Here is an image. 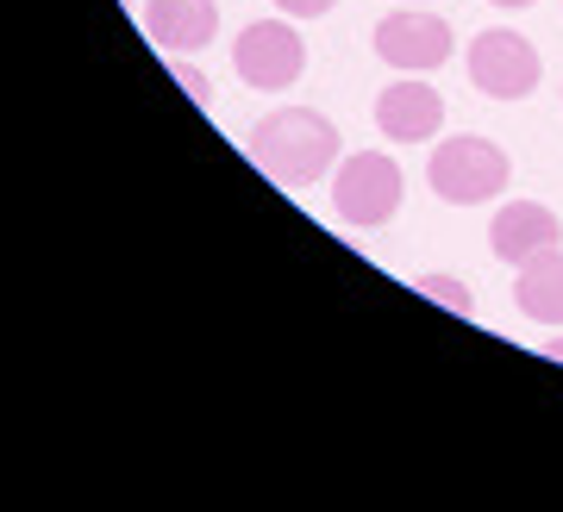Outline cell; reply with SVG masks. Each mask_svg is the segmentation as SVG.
Instances as JSON below:
<instances>
[{"label": "cell", "mask_w": 563, "mask_h": 512, "mask_svg": "<svg viewBox=\"0 0 563 512\" xmlns=\"http://www.w3.org/2000/svg\"><path fill=\"white\" fill-rule=\"evenodd\" d=\"M407 7H426V0H407Z\"/></svg>", "instance_id": "obj_16"}, {"label": "cell", "mask_w": 563, "mask_h": 512, "mask_svg": "<svg viewBox=\"0 0 563 512\" xmlns=\"http://www.w3.org/2000/svg\"><path fill=\"white\" fill-rule=\"evenodd\" d=\"M444 125V100L426 81H395L376 94V132L395 144H432Z\"/></svg>", "instance_id": "obj_9"}, {"label": "cell", "mask_w": 563, "mask_h": 512, "mask_svg": "<svg viewBox=\"0 0 563 512\" xmlns=\"http://www.w3.org/2000/svg\"><path fill=\"white\" fill-rule=\"evenodd\" d=\"M514 307L539 325H563V244L539 251L532 263H520L514 276Z\"/></svg>", "instance_id": "obj_10"}, {"label": "cell", "mask_w": 563, "mask_h": 512, "mask_svg": "<svg viewBox=\"0 0 563 512\" xmlns=\"http://www.w3.org/2000/svg\"><path fill=\"white\" fill-rule=\"evenodd\" d=\"M232 69H239L244 88H263V94L295 88L307 76V38L288 20H257L244 25L239 44H232Z\"/></svg>", "instance_id": "obj_4"}, {"label": "cell", "mask_w": 563, "mask_h": 512, "mask_svg": "<svg viewBox=\"0 0 563 512\" xmlns=\"http://www.w3.org/2000/svg\"><path fill=\"white\" fill-rule=\"evenodd\" d=\"M401 194H407V176L395 169L388 151H351L332 169V213L344 225L376 232V225H388V219L401 213Z\"/></svg>", "instance_id": "obj_2"}, {"label": "cell", "mask_w": 563, "mask_h": 512, "mask_svg": "<svg viewBox=\"0 0 563 512\" xmlns=\"http://www.w3.org/2000/svg\"><path fill=\"white\" fill-rule=\"evenodd\" d=\"M563 237V219L544 207V200H507L501 213H495V225H488V251H495V263H532L539 251H551Z\"/></svg>", "instance_id": "obj_7"}, {"label": "cell", "mask_w": 563, "mask_h": 512, "mask_svg": "<svg viewBox=\"0 0 563 512\" xmlns=\"http://www.w3.org/2000/svg\"><path fill=\"white\" fill-rule=\"evenodd\" d=\"M332 7H339V0H276V13H288V20H320Z\"/></svg>", "instance_id": "obj_12"}, {"label": "cell", "mask_w": 563, "mask_h": 512, "mask_svg": "<svg viewBox=\"0 0 563 512\" xmlns=\"http://www.w3.org/2000/svg\"><path fill=\"white\" fill-rule=\"evenodd\" d=\"M413 288H420L426 300H439V307H451L457 319H476V300H470V288H463L457 276H420Z\"/></svg>", "instance_id": "obj_11"}, {"label": "cell", "mask_w": 563, "mask_h": 512, "mask_svg": "<svg viewBox=\"0 0 563 512\" xmlns=\"http://www.w3.org/2000/svg\"><path fill=\"white\" fill-rule=\"evenodd\" d=\"M495 7H507V13H520V7H532V0H495Z\"/></svg>", "instance_id": "obj_15"}, {"label": "cell", "mask_w": 563, "mask_h": 512, "mask_svg": "<svg viewBox=\"0 0 563 512\" xmlns=\"http://www.w3.org/2000/svg\"><path fill=\"white\" fill-rule=\"evenodd\" d=\"M376 57L388 69H407V76H426V69H439L451 57V25L439 13H426V7H401V13H388L376 25Z\"/></svg>", "instance_id": "obj_6"}, {"label": "cell", "mask_w": 563, "mask_h": 512, "mask_svg": "<svg viewBox=\"0 0 563 512\" xmlns=\"http://www.w3.org/2000/svg\"><path fill=\"white\" fill-rule=\"evenodd\" d=\"M539 51H532V38H520V32H483V38L470 44V81L483 88L488 100H526L532 88H539Z\"/></svg>", "instance_id": "obj_5"}, {"label": "cell", "mask_w": 563, "mask_h": 512, "mask_svg": "<svg viewBox=\"0 0 563 512\" xmlns=\"http://www.w3.org/2000/svg\"><path fill=\"white\" fill-rule=\"evenodd\" d=\"M144 32L169 57L207 51L220 38V0H144Z\"/></svg>", "instance_id": "obj_8"}, {"label": "cell", "mask_w": 563, "mask_h": 512, "mask_svg": "<svg viewBox=\"0 0 563 512\" xmlns=\"http://www.w3.org/2000/svg\"><path fill=\"white\" fill-rule=\"evenodd\" d=\"M251 163L276 188H313L339 163V125L320 107H276L251 125Z\"/></svg>", "instance_id": "obj_1"}, {"label": "cell", "mask_w": 563, "mask_h": 512, "mask_svg": "<svg viewBox=\"0 0 563 512\" xmlns=\"http://www.w3.org/2000/svg\"><path fill=\"white\" fill-rule=\"evenodd\" d=\"M544 356H551V363H563V337H544Z\"/></svg>", "instance_id": "obj_14"}, {"label": "cell", "mask_w": 563, "mask_h": 512, "mask_svg": "<svg viewBox=\"0 0 563 512\" xmlns=\"http://www.w3.org/2000/svg\"><path fill=\"white\" fill-rule=\"evenodd\" d=\"M176 81H181V88H188V94H195V100L207 107V88H213V81H207L201 69H188V63H176Z\"/></svg>", "instance_id": "obj_13"}, {"label": "cell", "mask_w": 563, "mask_h": 512, "mask_svg": "<svg viewBox=\"0 0 563 512\" xmlns=\"http://www.w3.org/2000/svg\"><path fill=\"white\" fill-rule=\"evenodd\" d=\"M426 181L451 207H483V200H495L514 181V163H507L501 144L488 138H444L432 151V163H426Z\"/></svg>", "instance_id": "obj_3"}]
</instances>
